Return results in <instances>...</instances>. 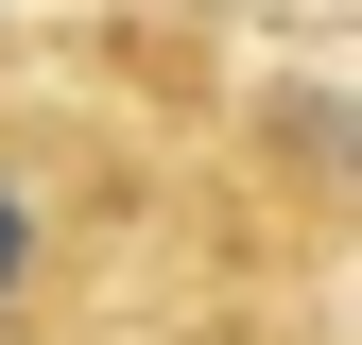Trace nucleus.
Wrapping results in <instances>:
<instances>
[{"label": "nucleus", "instance_id": "2", "mask_svg": "<svg viewBox=\"0 0 362 345\" xmlns=\"http://www.w3.org/2000/svg\"><path fill=\"white\" fill-rule=\"evenodd\" d=\"M190 345H310V328H190Z\"/></svg>", "mask_w": 362, "mask_h": 345}, {"label": "nucleus", "instance_id": "1", "mask_svg": "<svg viewBox=\"0 0 362 345\" xmlns=\"http://www.w3.org/2000/svg\"><path fill=\"white\" fill-rule=\"evenodd\" d=\"M121 242V139L86 104H35L0 86V345L86 328V276Z\"/></svg>", "mask_w": 362, "mask_h": 345}, {"label": "nucleus", "instance_id": "3", "mask_svg": "<svg viewBox=\"0 0 362 345\" xmlns=\"http://www.w3.org/2000/svg\"><path fill=\"white\" fill-rule=\"evenodd\" d=\"M52 345H86V328H52Z\"/></svg>", "mask_w": 362, "mask_h": 345}]
</instances>
